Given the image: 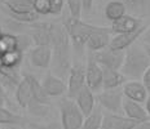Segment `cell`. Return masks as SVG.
I'll return each instance as SVG.
<instances>
[{
    "label": "cell",
    "instance_id": "1",
    "mask_svg": "<svg viewBox=\"0 0 150 129\" xmlns=\"http://www.w3.org/2000/svg\"><path fill=\"white\" fill-rule=\"evenodd\" d=\"M70 37L64 25L51 23V49H52V72L54 76L64 80L69 76L71 68L70 59Z\"/></svg>",
    "mask_w": 150,
    "mask_h": 129
},
{
    "label": "cell",
    "instance_id": "2",
    "mask_svg": "<svg viewBox=\"0 0 150 129\" xmlns=\"http://www.w3.org/2000/svg\"><path fill=\"white\" fill-rule=\"evenodd\" d=\"M150 67V57L141 47L131 45L126 52V57L122 66V74L126 78L137 80L142 79L144 74Z\"/></svg>",
    "mask_w": 150,
    "mask_h": 129
},
{
    "label": "cell",
    "instance_id": "3",
    "mask_svg": "<svg viewBox=\"0 0 150 129\" xmlns=\"http://www.w3.org/2000/svg\"><path fill=\"white\" fill-rule=\"evenodd\" d=\"M64 26L67 31V35L70 37V40L73 42L75 50H78L79 54H82L83 48L86 47L87 40L89 39V36L93 32H96V31H98L101 29L100 26L86 23L80 18H73V17L65 18Z\"/></svg>",
    "mask_w": 150,
    "mask_h": 129
},
{
    "label": "cell",
    "instance_id": "4",
    "mask_svg": "<svg viewBox=\"0 0 150 129\" xmlns=\"http://www.w3.org/2000/svg\"><path fill=\"white\" fill-rule=\"evenodd\" d=\"M60 114L62 129H80L84 121V115L75 101L64 98L60 102Z\"/></svg>",
    "mask_w": 150,
    "mask_h": 129
},
{
    "label": "cell",
    "instance_id": "5",
    "mask_svg": "<svg viewBox=\"0 0 150 129\" xmlns=\"http://www.w3.org/2000/svg\"><path fill=\"white\" fill-rule=\"evenodd\" d=\"M91 56H92L93 59H95L101 67L119 71L122 68V66H123L126 52H123V50H114L108 47V48L100 50V52L92 53Z\"/></svg>",
    "mask_w": 150,
    "mask_h": 129
},
{
    "label": "cell",
    "instance_id": "6",
    "mask_svg": "<svg viewBox=\"0 0 150 129\" xmlns=\"http://www.w3.org/2000/svg\"><path fill=\"white\" fill-rule=\"evenodd\" d=\"M123 90L119 88L115 89H108L100 93L97 96V101L101 107L110 111V114L123 115Z\"/></svg>",
    "mask_w": 150,
    "mask_h": 129
},
{
    "label": "cell",
    "instance_id": "7",
    "mask_svg": "<svg viewBox=\"0 0 150 129\" xmlns=\"http://www.w3.org/2000/svg\"><path fill=\"white\" fill-rule=\"evenodd\" d=\"M86 85V66L80 62L71 65L67 80V98H75L80 89Z\"/></svg>",
    "mask_w": 150,
    "mask_h": 129
},
{
    "label": "cell",
    "instance_id": "8",
    "mask_svg": "<svg viewBox=\"0 0 150 129\" xmlns=\"http://www.w3.org/2000/svg\"><path fill=\"white\" fill-rule=\"evenodd\" d=\"M148 27L146 26H142L140 29H137L132 32H127V34H118L117 36H114L112 39L110 40V44H109V48L110 49H114V50H123L124 49H128L133 43L136 42L139 37L142 36V34L146 31Z\"/></svg>",
    "mask_w": 150,
    "mask_h": 129
},
{
    "label": "cell",
    "instance_id": "9",
    "mask_svg": "<svg viewBox=\"0 0 150 129\" xmlns=\"http://www.w3.org/2000/svg\"><path fill=\"white\" fill-rule=\"evenodd\" d=\"M86 85L91 90H98L102 87V68L92 56H88V62L86 66Z\"/></svg>",
    "mask_w": 150,
    "mask_h": 129
},
{
    "label": "cell",
    "instance_id": "10",
    "mask_svg": "<svg viewBox=\"0 0 150 129\" xmlns=\"http://www.w3.org/2000/svg\"><path fill=\"white\" fill-rule=\"evenodd\" d=\"M139 123L128 119L123 115H115V114H106L102 119V124L100 129H135Z\"/></svg>",
    "mask_w": 150,
    "mask_h": 129
},
{
    "label": "cell",
    "instance_id": "11",
    "mask_svg": "<svg viewBox=\"0 0 150 129\" xmlns=\"http://www.w3.org/2000/svg\"><path fill=\"white\" fill-rule=\"evenodd\" d=\"M29 58L33 66L39 68H47L52 62V49L51 47H35L30 50Z\"/></svg>",
    "mask_w": 150,
    "mask_h": 129
},
{
    "label": "cell",
    "instance_id": "12",
    "mask_svg": "<svg viewBox=\"0 0 150 129\" xmlns=\"http://www.w3.org/2000/svg\"><path fill=\"white\" fill-rule=\"evenodd\" d=\"M110 29L108 27H101L98 31L93 32L87 40V48L92 52H100V50L105 49L110 44Z\"/></svg>",
    "mask_w": 150,
    "mask_h": 129
},
{
    "label": "cell",
    "instance_id": "13",
    "mask_svg": "<svg viewBox=\"0 0 150 129\" xmlns=\"http://www.w3.org/2000/svg\"><path fill=\"white\" fill-rule=\"evenodd\" d=\"M141 26H142V23H141V20H140V18L132 17V16H129V14H126L122 18H119V20L112 22L110 30L118 35V34L132 32V31L140 29Z\"/></svg>",
    "mask_w": 150,
    "mask_h": 129
},
{
    "label": "cell",
    "instance_id": "14",
    "mask_svg": "<svg viewBox=\"0 0 150 129\" xmlns=\"http://www.w3.org/2000/svg\"><path fill=\"white\" fill-rule=\"evenodd\" d=\"M123 94L126 96V98L135 101L137 103H141L148 98V89L144 87L142 83L133 80V81H128V83L124 84Z\"/></svg>",
    "mask_w": 150,
    "mask_h": 129
},
{
    "label": "cell",
    "instance_id": "15",
    "mask_svg": "<svg viewBox=\"0 0 150 129\" xmlns=\"http://www.w3.org/2000/svg\"><path fill=\"white\" fill-rule=\"evenodd\" d=\"M75 103L78 105V107H79V110L82 111L84 116H88L96 107L93 92L87 85H84L80 89V92L76 94V97H75Z\"/></svg>",
    "mask_w": 150,
    "mask_h": 129
},
{
    "label": "cell",
    "instance_id": "16",
    "mask_svg": "<svg viewBox=\"0 0 150 129\" xmlns=\"http://www.w3.org/2000/svg\"><path fill=\"white\" fill-rule=\"evenodd\" d=\"M42 85L49 97H58L62 96L65 92H67V85L65 84V81L60 78L54 76L53 74L47 75L44 80H43Z\"/></svg>",
    "mask_w": 150,
    "mask_h": 129
},
{
    "label": "cell",
    "instance_id": "17",
    "mask_svg": "<svg viewBox=\"0 0 150 129\" xmlns=\"http://www.w3.org/2000/svg\"><path fill=\"white\" fill-rule=\"evenodd\" d=\"M123 111L127 115L128 119H132V120H135L137 123L146 121L149 118L146 110L140 103L135 102V101H131L128 98L123 99Z\"/></svg>",
    "mask_w": 150,
    "mask_h": 129
},
{
    "label": "cell",
    "instance_id": "18",
    "mask_svg": "<svg viewBox=\"0 0 150 129\" xmlns=\"http://www.w3.org/2000/svg\"><path fill=\"white\" fill-rule=\"evenodd\" d=\"M31 99H33L31 84L27 74H25L20 81V84L17 85V89H16V101L22 109H26Z\"/></svg>",
    "mask_w": 150,
    "mask_h": 129
},
{
    "label": "cell",
    "instance_id": "19",
    "mask_svg": "<svg viewBox=\"0 0 150 129\" xmlns=\"http://www.w3.org/2000/svg\"><path fill=\"white\" fill-rule=\"evenodd\" d=\"M101 68H102V87L105 88V90L119 88L123 83H126L127 78L122 72L106 67H101Z\"/></svg>",
    "mask_w": 150,
    "mask_h": 129
},
{
    "label": "cell",
    "instance_id": "20",
    "mask_svg": "<svg viewBox=\"0 0 150 129\" xmlns=\"http://www.w3.org/2000/svg\"><path fill=\"white\" fill-rule=\"evenodd\" d=\"M123 3L129 16L132 17H144L150 14V0H118Z\"/></svg>",
    "mask_w": 150,
    "mask_h": 129
},
{
    "label": "cell",
    "instance_id": "21",
    "mask_svg": "<svg viewBox=\"0 0 150 129\" xmlns=\"http://www.w3.org/2000/svg\"><path fill=\"white\" fill-rule=\"evenodd\" d=\"M4 5L7 7V12L16 14L29 13L34 11L33 0H5Z\"/></svg>",
    "mask_w": 150,
    "mask_h": 129
},
{
    "label": "cell",
    "instance_id": "22",
    "mask_svg": "<svg viewBox=\"0 0 150 129\" xmlns=\"http://www.w3.org/2000/svg\"><path fill=\"white\" fill-rule=\"evenodd\" d=\"M126 12H127V9L124 7V4L118 1V0H111L105 7V16L111 22L119 20L123 16H126Z\"/></svg>",
    "mask_w": 150,
    "mask_h": 129
},
{
    "label": "cell",
    "instance_id": "23",
    "mask_svg": "<svg viewBox=\"0 0 150 129\" xmlns=\"http://www.w3.org/2000/svg\"><path fill=\"white\" fill-rule=\"evenodd\" d=\"M26 123V118L13 114L12 111H9L4 107H0V124H7L11 125V127H25Z\"/></svg>",
    "mask_w": 150,
    "mask_h": 129
},
{
    "label": "cell",
    "instance_id": "24",
    "mask_svg": "<svg viewBox=\"0 0 150 129\" xmlns=\"http://www.w3.org/2000/svg\"><path fill=\"white\" fill-rule=\"evenodd\" d=\"M27 76H29V80H30V84H31V90H33V99L36 101V102L49 105V98H51V97L47 94V92L44 90V88H43V85H42V83H39L36 78H34L33 75L27 74Z\"/></svg>",
    "mask_w": 150,
    "mask_h": 129
},
{
    "label": "cell",
    "instance_id": "25",
    "mask_svg": "<svg viewBox=\"0 0 150 129\" xmlns=\"http://www.w3.org/2000/svg\"><path fill=\"white\" fill-rule=\"evenodd\" d=\"M102 119H104L102 107L101 106H96L95 110L88 116H86L80 129H100L102 124Z\"/></svg>",
    "mask_w": 150,
    "mask_h": 129
},
{
    "label": "cell",
    "instance_id": "26",
    "mask_svg": "<svg viewBox=\"0 0 150 129\" xmlns=\"http://www.w3.org/2000/svg\"><path fill=\"white\" fill-rule=\"evenodd\" d=\"M21 61H22V53L17 52H11V53H5L1 54V62H3V67L5 68H12V70H17L20 66Z\"/></svg>",
    "mask_w": 150,
    "mask_h": 129
},
{
    "label": "cell",
    "instance_id": "27",
    "mask_svg": "<svg viewBox=\"0 0 150 129\" xmlns=\"http://www.w3.org/2000/svg\"><path fill=\"white\" fill-rule=\"evenodd\" d=\"M16 50V35L5 32L0 37V54L11 53Z\"/></svg>",
    "mask_w": 150,
    "mask_h": 129
},
{
    "label": "cell",
    "instance_id": "28",
    "mask_svg": "<svg viewBox=\"0 0 150 129\" xmlns=\"http://www.w3.org/2000/svg\"><path fill=\"white\" fill-rule=\"evenodd\" d=\"M27 111L30 112L31 115L34 116H38V118H44L49 114V105H45V103H40V102H36V101L31 99L30 103L27 105Z\"/></svg>",
    "mask_w": 150,
    "mask_h": 129
},
{
    "label": "cell",
    "instance_id": "29",
    "mask_svg": "<svg viewBox=\"0 0 150 129\" xmlns=\"http://www.w3.org/2000/svg\"><path fill=\"white\" fill-rule=\"evenodd\" d=\"M33 44H34V42L29 34L23 32V34H17V35H16V50H17V52L23 54V52L29 50Z\"/></svg>",
    "mask_w": 150,
    "mask_h": 129
},
{
    "label": "cell",
    "instance_id": "30",
    "mask_svg": "<svg viewBox=\"0 0 150 129\" xmlns=\"http://www.w3.org/2000/svg\"><path fill=\"white\" fill-rule=\"evenodd\" d=\"M69 11H70V17L73 18H80V14H82V1L80 0H66Z\"/></svg>",
    "mask_w": 150,
    "mask_h": 129
},
{
    "label": "cell",
    "instance_id": "31",
    "mask_svg": "<svg viewBox=\"0 0 150 129\" xmlns=\"http://www.w3.org/2000/svg\"><path fill=\"white\" fill-rule=\"evenodd\" d=\"M34 11L39 16L49 14V12H51V1L49 0H34Z\"/></svg>",
    "mask_w": 150,
    "mask_h": 129
},
{
    "label": "cell",
    "instance_id": "32",
    "mask_svg": "<svg viewBox=\"0 0 150 129\" xmlns=\"http://www.w3.org/2000/svg\"><path fill=\"white\" fill-rule=\"evenodd\" d=\"M30 127L33 128V129H62L61 121H57V120L49 121V123H47V124H38V123H31Z\"/></svg>",
    "mask_w": 150,
    "mask_h": 129
},
{
    "label": "cell",
    "instance_id": "33",
    "mask_svg": "<svg viewBox=\"0 0 150 129\" xmlns=\"http://www.w3.org/2000/svg\"><path fill=\"white\" fill-rule=\"evenodd\" d=\"M51 1V12L49 14H61L62 8H64V0H49Z\"/></svg>",
    "mask_w": 150,
    "mask_h": 129
},
{
    "label": "cell",
    "instance_id": "34",
    "mask_svg": "<svg viewBox=\"0 0 150 129\" xmlns=\"http://www.w3.org/2000/svg\"><path fill=\"white\" fill-rule=\"evenodd\" d=\"M142 84L148 90H150V67L146 70V72L142 76Z\"/></svg>",
    "mask_w": 150,
    "mask_h": 129
},
{
    "label": "cell",
    "instance_id": "35",
    "mask_svg": "<svg viewBox=\"0 0 150 129\" xmlns=\"http://www.w3.org/2000/svg\"><path fill=\"white\" fill-rule=\"evenodd\" d=\"M141 39L144 42V45H150V27H148L145 32L142 34Z\"/></svg>",
    "mask_w": 150,
    "mask_h": 129
},
{
    "label": "cell",
    "instance_id": "36",
    "mask_svg": "<svg viewBox=\"0 0 150 129\" xmlns=\"http://www.w3.org/2000/svg\"><path fill=\"white\" fill-rule=\"evenodd\" d=\"M80 1H82V5H83V8L86 9V12H89L91 8H92L93 0H80Z\"/></svg>",
    "mask_w": 150,
    "mask_h": 129
},
{
    "label": "cell",
    "instance_id": "37",
    "mask_svg": "<svg viewBox=\"0 0 150 129\" xmlns=\"http://www.w3.org/2000/svg\"><path fill=\"white\" fill-rule=\"evenodd\" d=\"M135 129H150V121H142V123H139V125L135 128Z\"/></svg>",
    "mask_w": 150,
    "mask_h": 129
},
{
    "label": "cell",
    "instance_id": "38",
    "mask_svg": "<svg viewBox=\"0 0 150 129\" xmlns=\"http://www.w3.org/2000/svg\"><path fill=\"white\" fill-rule=\"evenodd\" d=\"M146 112L150 116V97H148V99H146Z\"/></svg>",
    "mask_w": 150,
    "mask_h": 129
},
{
    "label": "cell",
    "instance_id": "39",
    "mask_svg": "<svg viewBox=\"0 0 150 129\" xmlns=\"http://www.w3.org/2000/svg\"><path fill=\"white\" fill-rule=\"evenodd\" d=\"M144 50H145L146 54L150 57V45H144Z\"/></svg>",
    "mask_w": 150,
    "mask_h": 129
},
{
    "label": "cell",
    "instance_id": "40",
    "mask_svg": "<svg viewBox=\"0 0 150 129\" xmlns=\"http://www.w3.org/2000/svg\"><path fill=\"white\" fill-rule=\"evenodd\" d=\"M3 106H4V96L0 94V107H3Z\"/></svg>",
    "mask_w": 150,
    "mask_h": 129
},
{
    "label": "cell",
    "instance_id": "41",
    "mask_svg": "<svg viewBox=\"0 0 150 129\" xmlns=\"http://www.w3.org/2000/svg\"><path fill=\"white\" fill-rule=\"evenodd\" d=\"M0 94H3V96H4V87L1 85V83H0Z\"/></svg>",
    "mask_w": 150,
    "mask_h": 129
},
{
    "label": "cell",
    "instance_id": "42",
    "mask_svg": "<svg viewBox=\"0 0 150 129\" xmlns=\"http://www.w3.org/2000/svg\"><path fill=\"white\" fill-rule=\"evenodd\" d=\"M11 129H25L23 127H11Z\"/></svg>",
    "mask_w": 150,
    "mask_h": 129
},
{
    "label": "cell",
    "instance_id": "43",
    "mask_svg": "<svg viewBox=\"0 0 150 129\" xmlns=\"http://www.w3.org/2000/svg\"><path fill=\"white\" fill-rule=\"evenodd\" d=\"M3 34H4V32H3V31H1V29H0V37H1V35H3Z\"/></svg>",
    "mask_w": 150,
    "mask_h": 129
},
{
    "label": "cell",
    "instance_id": "44",
    "mask_svg": "<svg viewBox=\"0 0 150 129\" xmlns=\"http://www.w3.org/2000/svg\"><path fill=\"white\" fill-rule=\"evenodd\" d=\"M33 1H34V0H33Z\"/></svg>",
    "mask_w": 150,
    "mask_h": 129
}]
</instances>
